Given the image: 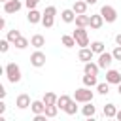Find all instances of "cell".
Masks as SVG:
<instances>
[{"mask_svg":"<svg viewBox=\"0 0 121 121\" xmlns=\"http://www.w3.org/2000/svg\"><path fill=\"white\" fill-rule=\"evenodd\" d=\"M4 74H6L8 81H11V83H19L21 81V68L15 62H8L6 68H4Z\"/></svg>","mask_w":121,"mask_h":121,"instance_id":"6da1fadb","label":"cell"},{"mask_svg":"<svg viewBox=\"0 0 121 121\" xmlns=\"http://www.w3.org/2000/svg\"><path fill=\"white\" fill-rule=\"evenodd\" d=\"M74 98H76V102H81V104L91 102V100H93V91H91V87H85V85H83V87L76 89Z\"/></svg>","mask_w":121,"mask_h":121,"instance_id":"7a4b0ae2","label":"cell"},{"mask_svg":"<svg viewBox=\"0 0 121 121\" xmlns=\"http://www.w3.org/2000/svg\"><path fill=\"white\" fill-rule=\"evenodd\" d=\"M55 15H57V8L55 6H47L45 11H43V17H42V25L45 28H51L55 25Z\"/></svg>","mask_w":121,"mask_h":121,"instance_id":"3957f363","label":"cell"},{"mask_svg":"<svg viewBox=\"0 0 121 121\" xmlns=\"http://www.w3.org/2000/svg\"><path fill=\"white\" fill-rule=\"evenodd\" d=\"M72 36L76 38V43H78L79 47H89V34H87V30H85V26H78Z\"/></svg>","mask_w":121,"mask_h":121,"instance_id":"277c9868","label":"cell"},{"mask_svg":"<svg viewBox=\"0 0 121 121\" xmlns=\"http://www.w3.org/2000/svg\"><path fill=\"white\" fill-rule=\"evenodd\" d=\"M100 13H102V17H104V21L106 23H113L115 19H117V11H115V8L113 6H102L100 8Z\"/></svg>","mask_w":121,"mask_h":121,"instance_id":"5b68a950","label":"cell"},{"mask_svg":"<svg viewBox=\"0 0 121 121\" xmlns=\"http://www.w3.org/2000/svg\"><path fill=\"white\" fill-rule=\"evenodd\" d=\"M30 64H32V66H36V68L45 66V53H42L40 49H38V51H34V53L30 55Z\"/></svg>","mask_w":121,"mask_h":121,"instance_id":"8992f818","label":"cell"},{"mask_svg":"<svg viewBox=\"0 0 121 121\" xmlns=\"http://www.w3.org/2000/svg\"><path fill=\"white\" fill-rule=\"evenodd\" d=\"M21 8H23L21 0H8V2H4V11L6 13H17Z\"/></svg>","mask_w":121,"mask_h":121,"instance_id":"52a82bcc","label":"cell"},{"mask_svg":"<svg viewBox=\"0 0 121 121\" xmlns=\"http://www.w3.org/2000/svg\"><path fill=\"white\" fill-rule=\"evenodd\" d=\"M113 60H115V59H113V55H112V53H108V51H102V53L98 55V66H100V68H108Z\"/></svg>","mask_w":121,"mask_h":121,"instance_id":"ba28073f","label":"cell"},{"mask_svg":"<svg viewBox=\"0 0 121 121\" xmlns=\"http://www.w3.org/2000/svg\"><path fill=\"white\" fill-rule=\"evenodd\" d=\"M32 102H30V96L26 95V93H21L17 98H15V106L19 108V110H25V108H28Z\"/></svg>","mask_w":121,"mask_h":121,"instance_id":"9c48e42d","label":"cell"},{"mask_svg":"<svg viewBox=\"0 0 121 121\" xmlns=\"http://www.w3.org/2000/svg\"><path fill=\"white\" fill-rule=\"evenodd\" d=\"M42 17H43V13H40V11L34 8V9H28L26 21H28L30 25H36V23H42Z\"/></svg>","mask_w":121,"mask_h":121,"instance_id":"30bf717a","label":"cell"},{"mask_svg":"<svg viewBox=\"0 0 121 121\" xmlns=\"http://www.w3.org/2000/svg\"><path fill=\"white\" fill-rule=\"evenodd\" d=\"M106 81L112 83V85H119L121 83V74L117 70H108L106 72Z\"/></svg>","mask_w":121,"mask_h":121,"instance_id":"8fae6325","label":"cell"},{"mask_svg":"<svg viewBox=\"0 0 121 121\" xmlns=\"http://www.w3.org/2000/svg\"><path fill=\"white\" fill-rule=\"evenodd\" d=\"M93 55H95V53H93L91 47H81L79 53H78V59H79L81 62H89V60L93 59Z\"/></svg>","mask_w":121,"mask_h":121,"instance_id":"7c38bea8","label":"cell"},{"mask_svg":"<svg viewBox=\"0 0 121 121\" xmlns=\"http://www.w3.org/2000/svg\"><path fill=\"white\" fill-rule=\"evenodd\" d=\"M102 25H104V17H102V13H95V15H91V23H89L91 28L98 30Z\"/></svg>","mask_w":121,"mask_h":121,"instance_id":"4fadbf2b","label":"cell"},{"mask_svg":"<svg viewBox=\"0 0 121 121\" xmlns=\"http://www.w3.org/2000/svg\"><path fill=\"white\" fill-rule=\"evenodd\" d=\"M98 70H100V66H98V62L95 64V62H83V72L85 74H93V76H98Z\"/></svg>","mask_w":121,"mask_h":121,"instance_id":"5bb4252c","label":"cell"},{"mask_svg":"<svg viewBox=\"0 0 121 121\" xmlns=\"http://www.w3.org/2000/svg\"><path fill=\"white\" fill-rule=\"evenodd\" d=\"M30 110L34 112V115H36V113H45V102H43V100H32Z\"/></svg>","mask_w":121,"mask_h":121,"instance_id":"9a60e30c","label":"cell"},{"mask_svg":"<svg viewBox=\"0 0 121 121\" xmlns=\"http://www.w3.org/2000/svg\"><path fill=\"white\" fill-rule=\"evenodd\" d=\"M87 6H89V4H87L85 0H76L74 6H72V9L79 15V13H87Z\"/></svg>","mask_w":121,"mask_h":121,"instance_id":"2e32d148","label":"cell"},{"mask_svg":"<svg viewBox=\"0 0 121 121\" xmlns=\"http://www.w3.org/2000/svg\"><path fill=\"white\" fill-rule=\"evenodd\" d=\"M76 11L74 9H62V13H60V19L64 21V23H74L76 21Z\"/></svg>","mask_w":121,"mask_h":121,"instance_id":"e0dca14e","label":"cell"},{"mask_svg":"<svg viewBox=\"0 0 121 121\" xmlns=\"http://www.w3.org/2000/svg\"><path fill=\"white\" fill-rule=\"evenodd\" d=\"M30 45H34L36 49H42V47L45 45V38H43L42 34H34V36L30 38Z\"/></svg>","mask_w":121,"mask_h":121,"instance_id":"ac0fdd59","label":"cell"},{"mask_svg":"<svg viewBox=\"0 0 121 121\" xmlns=\"http://www.w3.org/2000/svg\"><path fill=\"white\" fill-rule=\"evenodd\" d=\"M95 112H96V108L93 106V100H91V102H85V104H83V108H81V113H83L85 117H93V115H95Z\"/></svg>","mask_w":121,"mask_h":121,"instance_id":"d6986e66","label":"cell"},{"mask_svg":"<svg viewBox=\"0 0 121 121\" xmlns=\"http://www.w3.org/2000/svg\"><path fill=\"white\" fill-rule=\"evenodd\" d=\"M89 23H91V17L89 15H85V13L76 15V25L78 26H89Z\"/></svg>","mask_w":121,"mask_h":121,"instance_id":"ffe728a7","label":"cell"},{"mask_svg":"<svg viewBox=\"0 0 121 121\" xmlns=\"http://www.w3.org/2000/svg\"><path fill=\"white\" fill-rule=\"evenodd\" d=\"M83 85H85V87H96V85H98L96 76H93V74H85V76H83Z\"/></svg>","mask_w":121,"mask_h":121,"instance_id":"44dd1931","label":"cell"},{"mask_svg":"<svg viewBox=\"0 0 121 121\" xmlns=\"http://www.w3.org/2000/svg\"><path fill=\"white\" fill-rule=\"evenodd\" d=\"M104 115H106V117H110V119H112V117H115V115H117V108H115V104L108 102V104L104 106Z\"/></svg>","mask_w":121,"mask_h":121,"instance_id":"7402d4cb","label":"cell"},{"mask_svg":"<svg viewBox=\"0 0 121 121\" xmlns=\"http://www.w3.org/2000/svg\"><path fill=\"white\" fill-rule=\"evenodd\" d=\"M60 42H62V45L68 47V49L74 47V45H78V43H76V38H74V36H68V34H64V36L60 38Z\"/></svg>","mask_w":121,"mask_h":121,"instance_id":"603a6c76","label":"cell"},{"mask_svg":"<svg viewBox=\"0 0 121 121\" xmlns=\"http://www.w3.org/2000/svg\"><path fill=\"white\" fill-rule=\"evenodd\" d=\"M57 98H59V96H57L55 93L47 91V93L43 95V98H42V100H43V102H45V106H47V104H57Z\"/></svg>","mask_w":121,"mask_h":121,"instance_id":"cb8c5ba5","label":"cell"},{"mask_svg":"<svg viewBox=\"0 0 121 121\" xmlns=\"http://www.w3.org/2000/svg\"><path fill=\"white\" fill-rule=\"evenodd\" d=\"M72 100V96H68V95H60L59 98H57V106L60 108V110H64L66 106H68V102Z\"/></svg>","mask_w":121,"mask_h":121,"instance_id":"d4e9b609","label":"cell"},{"mask_svg":"<svg viewBox=\"0 0 121 121\" xmlns=\"http://www.w3.org/2000/svg\"><path fill=\"white\" fill-rule=\"evenodd\" d=\"M64 113H68V115H76V113H78V106H76V98H72V100L68 102V106L64 108Z\"/></svg>","mask_w":121,"mask_h":121,"instance_id":"484cf974","label":"cell"},{"mask_svg":"<svg viewBox=\"0 0 121 121\" xmlns=\"http://www.w3.org/2000/svg\"><path fill=\"white\" fill-rule=\"evenodd\" d=\"M6 38H8L11 43H15V42L21 38V32H19L17 28H11V30H8V36H6Z\"/></svg>","mask_w":121,"mask_h":121,"instance_id":"4316f807","label":"cell"},{"mask_svg":"<svg viewBox=\"0 0 121 121\" xmlns=\"http://www.w3.org/2000/svg\"><path fill=\"white\" fill-rule=\"evenodd\" d=\"M57 113H59V106L57 104H47L45 106V115L47 117H55Z\"/></svg>","mask_w":121,"mask_h":121,"instance_id":"83f0119b","label":"cell"},{"mask_svg":"<svg viewBox=\"0 0 121 121\" xmlns=\"http://www.w3.org/2000/svg\"><path fill=\"white\" fill-rule=\"evenodd\" d=\"M91 49H93V53H96V55H100L102 51H106V49H104V43H102V42H98V40L91 43Z\"/></svg>","mask_w":121,"mask_h":121,"instance_id":"f1b7e54d","label":"cell"},{"mask_svg":"<svg viewBox=\"0 0 121 121\" xmlns=\"http://www.w3.org/2000/svg\"><path fill=\"white\" fill-rule=\"evenodd\" d=\"M96 91H98V95H108V93H110V83H108V81L98 83V85H96Z\"/></svg>","mask_w":121,"mask_h":121,"instance_id":"f546056e","label":"cell"},{"mask_svg":"<svg viewBox=\"0 0 121 121\" xmlns=\"http://www.w3.org/2000/svg\"><path fill=\"white\" fill-rule=\"evenodd\" d=\"M13 45H15V47H17V49H25V47H26V45H28V40H26V38H25V36H21V38H19V40H17V42H15V43H13Z\"/></svg>","mask_w":121,"mask_h":121,"instance_id":"4dcf8cb0","label":"cell"},{"mask_svg":"<svg viewBox=\"0 0 121 121\" xmlns=\"http://www.w3.org/2000/svg\"><path fill=\"white\" fill-rule=\"evenodd\" d=\"M9 43H11V42H9L8 38H6V40H0V51H2V53H6V51L9 49Z\"/></svg>","mask_w":121,"mask_h":121,"instance_id":"1f68e13d","label":"cell"},{"mask_svg":"<svg viewBox=\"0 0 121 121\" xmlns=\"http://www.w3.org/2000/svg\"><path fill=\"white\" fill-rule=\"evenodd\" d=\"M112 55H113L115 60H121V45H115V49L112 51Z\"/></svg>","mask_w":121,"mask_h":121,"instance_id":"d6a6232c","label":"cell"},{"mask_svg":"<svg viewBox=\"0 0 121 121\" xmlns=\"http://www.w3.org/2000/svg\"><path fill=\"white\" fill-rule=\"evenodd\" d=\"M38 4H40V0H25V6H26L28 9H34Z\"/></svg>","mask_w":121,"mask_h":121,"instance_id":"836d02e7","label":"cell"},{"mask_svg":"<svg viewBox=\"0 0 121 121\" xmlns=\"http://www.w3.org/2000/svg\"><path fill=\"white\" fill-rule=\"evenodd\" d=\"M4 112H6V104H4V102H0V115H2Z\"/></svg>","mask_w":121,"mask_h":121,"instance_id":"e575fe53","label":"cell"},{"mask_svg":"<svg viewBox=\"0 0 121 121\" xmlns=\"http://www.w3.org/2000/svg\"><path fill=\"white\" fill-rule=\"evenodd\" d=\"M115 43H117V45H121V34H117V36H115Z\"/></svg>","mask_w":121,"mask_h":121,"instance_id":"d590c367","label":"cell"},{"mask_svg":"<svg viewBox=\"0 0 121 121\" xmlns=\"http://www.w3.org/2000/svg\"><path fill=\"white\" fill-rule=\"evenodd\" d=\"M0 96H2V98L6 96V89H4V87H0Z\"/></svg>","mask_w":121,"mask_h":121,"instance_id":"8d00e7d4","label":"cell"},{"mask_svg":"<svg viewBox=\"0 0 121 121\" xmlns=\"http://www.w3.org/2000/svg\"><path fill=\"white\" fill-rule=\"evenodd\" d=\"M85 2H87V4H89V6H93V4H96V2H98V0H85Z\"/></svg>","mask_w":121,"mask_h":121,"instance_id":"74e56055","label":"cell"},{"mask_svg":"<svg viewBox=\"0 0 121 121\" xmlns=\"http://www.w3.org/2000/svg\"><path fill=\"white\" fill-rule=\"evenodd\" d=\"M115 119H119V121H121V110H117V115H115Z\"/></svg>","mask_w":121,"mask_h":121,"instance_id":"f35d334b","label":"cell"},{"mask_svg":"<svg viewBox=\"0 0 121 121\" xmlns=\"http://www.w3.org/2000/svg\"><path fill=\"white\" fill-rule=\"evenodd\" d=\"M117 93H119V95H121V83H119V85H117Z\"/></svg>","mask_w":121,"mask_h":121,"instance_id":"ab89813d","label":"cell"},{"mask_svg":"<svg viewBox=\"0 0 121 121\" xmlns=\"http://www.w3.org/2000/svg\"><path fill=\"white\" fill-rule=\"evenodd\" d=\"M0 2H2V4H4V2H8V0H0Z\"/></svg>","mask_w":121,"mask_h":121,"instance_id":"60d3db41","label":"cell"}]
</instances>
